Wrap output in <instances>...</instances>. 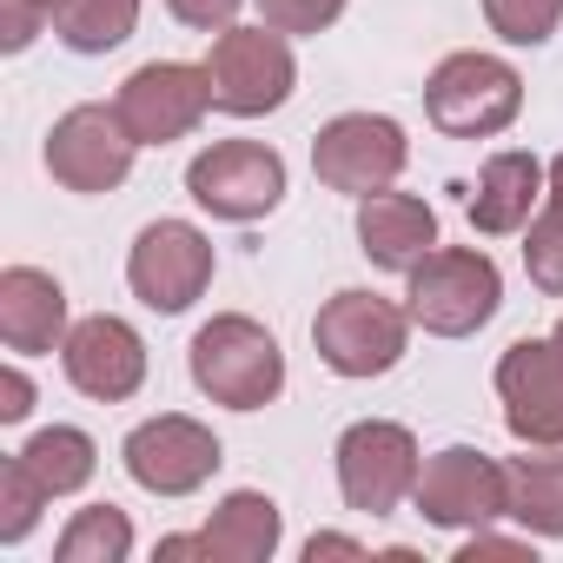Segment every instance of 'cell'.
I'll return each mask as SVG.
<instances>
[{
	"instance_id": "obj_1",
	"label": "cell",
	"mask_w": 563,
	"mask_h": 563,
	"mask_svg": "<svg viewBox=\"0 0 563 563\" xmlns=\"http://www.w3.org/2000/svg\"><path fill=\"white\" fill-rule=\"evenodd\" d=\"M192 385L225 411H258L286 391V352L258 319L219 312L192 332Z\"/></svg>"
},
{
	"instance_id": "obj_2",
	"label": "cell",
	"mask_w": 563,
	"mask_h": 563,
	"mask_svg": "<svg viewBox=\"0 0 563 563\" xmlns=\"http://www.w3.org/2000/svg\"><path fill=\"white\" fill-rule=\"evenodd\" d=\"M405 278H411L405 312H411V325H424L431 339H471V332L490 325V312L504 306V278H497L490 252H471V245H438V252H424Z\"/></svg>"
},
{
	"instance_id": "obj_3",
	"label": "cell",
	"mask_w": 563,
	"mask_h": 563,
	"mask_svg": "<svg viewBox=\"0 0 563 563\" xmlns=\"http://www.w3.org/2000/svg\"><path fill=\"white\" fill-rule=\"evenodd\" d=\"M424 113L451 140H490L523 113V80L497 54H451L424 80Z\"/></svg>"
},
{
	"instance_id": "obj_4",
	"label": "cell",
	"mask_w": 563,
	"mask_h": 563,
	"mask_svg": "<svg viewBox=\"0 0 563 563\" xmlns=\"http://www.w3.org/2000/svg\"><path fill=\"white\" fill-rule=\"evenodd\" d=\"M206 74H212V107L232 113V120H258L272 107L292 100V47L278 27H219L212 54H206Z\"/></svg>"
},
{
	"instance_id": "obj_5",
	"label": "cell",
	"mask_w": 563,
	"mask_h": 563,
	"mask_svg": "<svg viewBox=\"0 0 563 563\" xmlns=\"http://www.w3.org/2000/svg\"><path fill=\"white\" fill-rule=\"evenodd\" d=\"M405 332H411V312H398L378 292H339L312 319V345H319V358L339 378H378V372H391L405 358Z\"/></svg>"
},
{
	"instance_id": "obj_6",
	"label": "cell",
	"mask_w": 563,
	"mask_h": 563,
	"mask_svg": "<svg viewBox=\"0 0 563 563\" xmlns=\"http://www.w3.org/2000/svg\"><path fill=\"white\" fill-rule=\"evenodd\" d=\"M418 438L391 418H358L345 438H339V490L352 510L365 517H391L411 490H418Z\"/></svg>"
},
{
	"instance_id": "obj_7",
	"label": "cell",
	"mask_w": 563,
	"mask_h": 563,
	"mask_svg": "<svg viewBox=\"0 0 563 563\" xmlns=\"http://www.w3.org/2000/svg\"><path fill=\"white\" fill-rule=\"evenodd\" d=\"M411 504L438 530H490L510 510V484H504V464L497 457H484L471 444H451V451L424 457Z\"/></svg>"
},
{
	"instance_id": "obj_8",
	"label": "cell",
	"mask_w": 563,
	"mask_h": 563,
	"mask_svg": "<svg viewBox=\"0 0 563 563\" xmlns=\"http://www.w3.org/2000/svg\"><path fill=\"white\" fill-rule=\"evenodd\" d=\"M186 192L212 212V219H265L286 199V159L258 140H219L186 166Z\"/></svg>"
},
{
	"instance_id": "obj_9",
	"label": "cell",
	"mask_w": 563,
	"mask_h": 563,
	"mask_svg": "<svg viewBox=\"0 0 563 563\" xmlns=\"http://www.w3.org/2000/svg\"><path fill=\"white\" fill-rule=\"evenodd\" d=\"M126 286L140 306L153 312H186L206 286H212V239L186 219H159L133 239V258H126Z\"/></svg>"
},
{
	"instance_id": "obj_10",
	"label": "cell",
	"mask_w": 563,
	"mask_h": 563,
	"mask_svg": "<svg viewBox=\"0 0 563 563\" xmlns=\"http://www.w3.org/2000/svg\"><path fill=\"white\" fill-rule=\"evenodd\" d=\"M405 126L385 120V113H339L332 126H319L312 140V173L332 186V192H385L398 173H405Z\"/></svg>"
},
{
	"instance_id": "obj_11",
	"label": "cell",
	"mask_w": 563,
	"mask_h": 563,
	"mask_svg": "<svg viewBox=\"0 0 563 563\" xmlns=\"http://www.w3.org/2000/svg\"><path fill=\"white\" fill-rule=\"evenodd\" d=\"M113 107H120V120H126V133L140 146H173V140H186L206 120L212 74L186 67V60H146L140 74H126V87H120Z\"/></svg>"
},
{
	"instance_id": "obj_12",
	"label": "cell",
	"mask_w": 563,
	"mask_h": 563,
	"mask_svg": "<svg viewBox=\"0 0 563 563\" xmlns=\"http://www.w3.org/2000/svg\"><path fill=\"white\" fill-rule=\"evenodd\" d=\"M133 133L120 120V107H74L54 120L47 133V173L67 192H113L133 173Z\"/></svg>"
},
{
	"instance_id": "obj_13",
	"label": "cell",
	"mask_w": 563,
	"mask_h": 563,
	"mask_svg": "<svg viewBox=\"0 0 563 563\" xmlns=\"http://www.w3.org/2000/svg\"><path fill=\"white\" fill-rule=\"evenodd\" d=\"M126 477L140 484V490H153V497H186V490H199L225 457H219V438L199 424V418H179V411H166V418H146L133 438H126Z\"/></svg>"
},
{
	"instance_id": "obj_14",
	"label": "cell",
	"mask_w": 563,
	"mask_h": 563,
	"mask_svg": "<svg viewBox=\"0 0 563 563\" xmlns=\"http://www.w3.org/2000/svg\"><path fill=\"white\" fill-rule=\"evenodd\" d=\"M497 398L517 444H556L563 451V352L550 339H517L497 358Z\"/></svg>"
},
{
	"instance_id": "obj_15",
	"label": "cell",
	"mask_w": 563,
	"mask_h": 563,
	"mask_svg": "<svg viewBox=\"0 0 563 563\" xmlns=\"http://www.w3.org/2000/svg\"><path fill=\"white\" fill-rule=\"evenodd\" d=\"M60 365H67L74 391H87V398H100V405H120V398H133V391L146 385V345H140V332H133L126 319H113V312L80 319V325L67 332V345H60Z\"/></svg>"
},
{
	"instance_id": "obj_16",
	"label": "cell",
	"mask_w": 563,
	"mask_h": 563,
	"mask_svg": "<svg viewBox=\"0 0 563 563\" xmlns=\"http://www.w3.org/2000/svg\"><path fill=\"white\" fill-rule=\"evenodd\" d=\"M67 292L60 278L41 272V265H8L0 272V339H8V352H54L67 345Z\"/></svg>"
},
{
	"instance_id": "obj_17",
	"label": "cell",
	"mask_w": 563,
	"mask_h": 563,
	"mask_svg": "<svg viewBox=\"0 0 563 563\" xmlns=\"http://www.w3.org/2000/svg\"><path fill=\"white\" fill-rule=\"evenodd\" d=\"M358 252L378 272H411L424 252H438V212L418 192H365L358 199Z\"/></svg>"
},
{
	"instance_id": "obj_18",
	"label": "cell",
	"mask_w": 563,
	"mask_h": 563,
	"mask_svg": "<svg viewBox=\"0 0 563 563\" xmlns=\"http://www.w3.org/2000/svg\"><path fill=\"white\" fill-rule=\"evenodd\" d=\"M543 186H550V173H543L530 153H497V159H484L477 192H471V225L490 232V239L530 225V206H537Z\"/></svg>"
},
{
	"instance_id": "obj_19",
	"label": "cell",
	"mask_w": 563,
	"mask_h": 563,
	"mask_svg": "<svg viewBox=\"0 0 563 563\" xmlns=\"http://www.w3.org/2000/svg\"><path fill=\"white\" fill-rule=\"evenodd\" d=\"M199 543L212 563H265L278 550V504L265 490H232L199 530Z\"/></svg>"
},
{
	"instance_id": "obj_20",
	"label": "cell",
	"mask_w": 563,
	"mask_h": 563,
	"mask_svg": "<svg viewBox=\"0 0 563 563\" xmlns=\"http://www.w3.org/2000/svg\"><path fill=\"white\" fill-rule=\"evenodd\" d=\"M504 484H510V510L530 537H563V457L556 444H523V457L504 464Z\"/></svg>"
},
{
	"instance_id": "obj_21",
	"label": "cell",
	"mask_w": 563,
	"mask_h": 563,
	"mask_svg": "<svg viewBox=\"0 0 563 563\" xmlns=\"http://www.w3.org/2000/svg\"><path fill=\"white\" fill-rule=\"evenodd\" d=\"M21 457H27V471L47 484V497H67V490H80V484L93 477V464H100L93 438H87V431H74V424L34 431V438L21 444Z\"/></svg>"
},
{
	"instance_id": "obj_22",
	"label": "cell",
	"mask_w": 563,
	"mask_h": 563,
	"mask_svg": "<svg viewBox=\"0 0 563 563\" xmlns=\"http://www.w3.org/2000/svg\"><path fill=\"white\" fill-rule=\"evenodd\" d=\"M133 27H140V0H60L54 14V34L74 54H113Z\"/></svg>"
},
{
	"instance_id": "obj_23",
	"label": "cell",
	"mask_w": 563,
	"mask_h": 563,
	"mask_svg": "<svg viewBox=\"0 0 563 563\" xmlns=\"http://www.w3.org/2000/svg\"><path fill=\"white\" fill-rule=\"evenodd\" d=\"M60 563H126L133 556V523L126 510L113 504H93V510H74V523L60 530Z\"/></svg>"
},
{
	"instance_id": "obj_24",
	"label": "cell",
	"mask_w": 563,
	"mask_h": 563,
	"mask_svg": "<svg viewBox=\"0 0 563 563\" xmlns=\"http://www.w3.org/2000/svg\"><path fill=\"white\" fill-rule=\"evenodd\" d=\"M41 504H47V484H41V477L27 471V457L14 451L8 464H0V543H21V537L34 530Z\"/></svg>"
},
{
	"instance_id": "obj_25",
	"label": "cell",
	"mask_w": 563,
	"mask_h": 563,
	"mask_svg": "<svg viewBox=\"0 0 563 563\" xmlns=\"http://www.w3.org/2000/svg\"><path fill=\"white\" fill-rule=\"evenodd\" d=\"M523 272H530L537 292L563 299V206H556V199H550V206L530 219V232H523Z\"/></svg>"
},
{
	"instance_id": "obj_26",
	"label": "cell",
	"mask_w": 563,
	"mask_h": 563,
	"mask_svg": "<svg viewBox=\"0 0 563 563\" xmlns=\"http://www.w3.org/2000/svg\"><path fill=\"white\" fill-rule=\"evenodd\" d=\"M484 21L510 47H543L563 21V0H484Z\"/></svg>"
},
{
	"instance_id": "obj_27",
	"label": "cell",
	"mask_w": 563,
	"mask_h": 563,
	"mask_svg": "<svg viewBox=\"0 0 563 563\" xmlns=\"http://www.w3.org/2000/svg\"><path fill=\"white\" fill-rule=\"evenodd\" d=\"M345 14V0H258V21L278 34H325Z\"/></svg>"
},
{
	"instance_id": "obj_28",
	"label": "cell",
	"mask_w": 563,
	"mask_h": 563,
	"mask_svg": "<svg viewBox=\"0 0 563 563\" xmlns=\"http://www.w3.org/2000/svg\"><path fill=\"white\" fill-rule=\"evenodd\" d=\"M54 14H60V0H0V47L21 54L41 34V21H54Z\"/></svg>"
},
{
	"instance_id": "obj_29",
	"label": "cell",
	"mask_w": 563,
	"mask_h": 563,
	"mask_svg": "<svg viewBox=\"0 0 563 563\" xmlns=\"http://www.w3.org/2000/svg\"><path fill=\"white\" fill-rule=\"evenodd\" d=\"M166 8H173V21H186V27L212 34V27H232L239 0H166Z\"/></svg>"
},
{
	"instance_id": "obj_30",
	"label": "cell",
	"mask_w": 563,
	"mask_h": 563,
	"mask_svg": "<svg viewBox=\"0 0 563 563\" xmlns=\"http://www.w3.org/2000/svg\"><path fill=\"white\" fill-rule=\"evenodd\" d=\"M34 411V385H27V372H0V424H21Z\"/></svg>"
},
{
	"instance_id": "obj_31",
	"label": "cell",
	"mask_w": 563,
	"mask_h": 563,
	"mask_svg": "<svg viewBox=\"0 0 563 563\" xmlns=\"http://www.w3.org/2000/svg\"><path fill=\"white\" fill-rule=\"evenodd\" d=\"M477 556H530V543H504V537H471L464 550H457V563H477Z\"/></svg>"
},
{
	"instance_id": "obj_32",
	"label": "cell",
	"mask_w": 563,
	"mask_h": 563,
	"mask_svg": "<svg viewBox=\"0 0 563 563\" xmlns=\"http://www.w3.org/2000/svg\"><path fill=\"white\" fill-rule=\"evenodd\" d=\"M319 556H365V543H352V537H312L306 563H319Z\"/></svg>"
},
{
	"instance_id": "obj_33",
	"label": "cell",
	"mask_w": 563,
	"mask_h": 563,
	"mask_svg": "<svg viewBox=\"0 0 563 563\" xmlns=\"http://www.w3.org/2000/svg\"><path fill=\"white\" fill-rule=\"evenodd\" d=\"M159 556H166V563H186V556H206V543H199V537H166Z\"/></svg>"
},
{
	"instance_id": "obj_34",
	"label": "cell",
	"mask_w": 563,
	"mask_h": 563,
	"mask_svg": "<svg viewBox=\"0 0 563 563\" xmlns=\"http://www.w3.org/2000/svg\"><path fill=\"white\" fill-rule=\"evenodd\" d=\"M550 199H556V206H563V153H556V159H550Z\"/></svg>"
},
{
	"instance_id": "obj_35",
	"label": "cell",
	"mask_w": 563,
	"mask_h": 563,
	"mask_svg": "<svg viewBox=\"0 0 563 563\" xmlns=\"http://www.w3.org/2000/svg\"><path fill=\"white\" fill-rule=\"evenodd\" d=\"M550 345H556V352H563V319H556V332H550Z\"/></svg>"
}]
</instances>
